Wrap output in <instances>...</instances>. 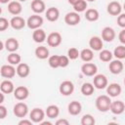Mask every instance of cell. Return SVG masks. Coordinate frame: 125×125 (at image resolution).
I'll use <instances>...</instances> for the list:
<instances>
[{
  "mask_svg": "<svg viewBox=\"0 0 125 125\" xmlns=\"http://www.w3.org/2000/svg\"><path fill=\"white\" fill-rule=\"evenodd\" d=\"M110 98L106 95H101L96 99V107L102 112H106L110 107Z\"/></svg>",
  "mask_w": 125,
  "mask_h": 125,
  "instance_id": "obj_1",
  "label": "cell"
},
{
  "mask_svg": "<svg viewBox=\"0 0 125 125\" xmlns=\"http://www.w3.org/2000/svg\"><path fill=\"white\" fill-rule=\"evenodd\" d=\"M26 24L30 29H37L43 24V18L39 15H32L27 19Z\"/></svg>",
  "mask_w": 125,
  "mask_h": 125,
  "instance_id": "obj_2",
  "label": "cell"
},
{
  "mask_svg": "<svg viewBox=\"0 0 125 125\" xmlns=\"http://www.w3.org/2000/svg\"><path fill=\"white\" fill-rule=\"evenodd\" d=\"M13 111H14V114L17 116V117H20V118H23L27 112H28V107L27 105L24 104V103H18L14 105V108H13Z\"/></svg>",
  "mask_w": 125,
  "mask_h": 125,
  "instance_id": "obj_3",
  "label": "cell"
},
{
  "mask_svg": "<svg viewBox=\"0 0 125 125\" xmlns=\"http://www.w3.org/2000/svg\"><path fill=\"white\" fill-rule=\"evenodd\" d=\"M45 113L43 111V109L39 108V107H35L33 108L31 111H30V114H29V117L30 119L32 120V122L34 123H41L45 117Z\"/></svg>",
  "mask_w": 125,
  "mask_h": 125,
  "instance_id": "obj_4",
  "label": "cell"
},
{
  "mask_svg": "<svg viewBox=\"0 0 125 125\" xmlns=\"http://www.w3.org/2000/svg\"><path fill=\"white\" fill-rule=\"evenodd\" d=\"M17 69L13 66V64H4L1 66L0 74L4 78H13L16 75Z\"/></svg>",
  "mask_w": 125,
  "mask_h": 125,
  "instance_id": "obj_5",
  "label": "cell"
},
{
  "mask_svg": "<svg viewBox=\"0 0 125 125\" xmlns=\"http://www.w3.org/2000/svg\"><path fill=\"white\" fill-rule=\"evenodd\" d=\"M59 90H60V93L62 95H63V96H69L74 91V85H73V83L71 81L65 80V81H63V82L61 83Z\"/></svg>",
  "mask_w": 125,
  "mask_h": 125,
  "instance_id": "obj_6",
  "label": "cell"
},
{
  "mask_svg": "<svg viewBox=\"0 0 125 125\" xmlns=\"http://www.w3.org/2000/svg\"><path fill=\"white\" fill-rule=\"evenodd\" d=\"M81 71L84 75L86 76H93L97 73L98 71V67L95 63H92V62H86L84 63L82 66H81Z\"/></svg>",
  "mask_w": 125,
  "mask_h": 125,
  "instance_id": "obj_7",
  "label": "cell"
},
{
  "mask_svg": "<svg viewBox=\"0 0 125 125\" xmlns=\"http://www.w3.org/2000/svg\"><path fill=\"white\" fill-rule=\"evenodd\" d=\"M47 43L50 47H58L62 43V35L59 32H52L47 37Z\"/></svg>",
  "mask_w": 125,
  "mask_h": 125,
  "instance_id": "obj_8",
  "label": "cell"
},
{
  "mask_svg": "<svg viewBox=\"0 0 125 125\" xmlns=\"http://www.w3.org/2000/svg\"><path fill=\"white\" fill-rule=\"evenodd\" d=\"M64 21L68 25H76L80 21V16L77 12H70L64 16Z\"/></svg>",
  "mask_w": 125,
  "mask_h": 125,
  "instance_id": "obj_9",
  "label": "cell"
},
{
  "mask_svg": "<svg viewBox=\"0 0 125 125\" xmlns=\"http://www.w3.org/2000/svg\"><path fill=\"white\" fill-rule=\"evenodd\" d=\"M28 95H29V91H28V89H27L26 87H24V86H19V87H17V88L15 89V91H14V96H15V98H16L17 100H19V101H23V100H25V99L28 97Z\"/></svg>",
  "mask_w": 125,
  "mask_h": 125,
  "instance_id": "obj_10",
  "label": "cell"
},
{
  "mask_svg": "<svg viewBox=\"0 0 125 125\" xmlns=\"http://www.w3.org/2000/svg\"><path fill=\"white\" fill-rule=\"evenodd\" d=\"M123 67H124V64L122 62H120V60L112 61L109 62V65H108V68L112 74H119L123 70Z\"/></svg>",
  "mask_w": 125,
  "mask_h": 125,
  "instance_id": "obj_11",
  "label": "cell"
},
{
  "mask_svg": "<svg viewBox=\"0 0 125 125\" xmlns=\"http://www.w3.org/2000/svg\"><path fill=\"white\" fill-rule=\"evenodd\" d=\"M94 86L97 89H104L107 86V78L104 74H98L94 77Z\"/></svg>",
  "mask_w": 125,
  "mask_h": 125,
  "instance_id": "obj_12",
  "label": "cell"
},
{
  "mask_svg": "<svg viewBox=\"0 0 125 125\" xmlns=\"http://www.w3.org/2000/svg\"><path fill=\"white\" fill-rule=\"evenodd\" d=\"M109 109L114 114H121L125 110V104L122 101H114L111 102Z\"/></svg>",
  "mask_w": 125,
  "mask_h": 125,
  "instance_id": "obj_13",
  "label": "cell"
},
{
  "mask_svg": "<svg viewBox=\"0 0 125 125\" xmlns=\"http://www.w3.org/2000/svg\"><path fill=\"white\" fill-rule=\"evenodd\" d=\"M122 10V7L119 2L117 1H112L107 5V13L111 16H118L120 15Z\"/></svg>",
  "mask_w": 125,
  "mask_h": 125,
  "instance_id": "obj_14",
  "label": "cell"
},
{
  "mask_svg": "<svg viewBox=\"0 0 125 125\" xmlns=\"http://www.w3.org/2000/svg\"><path fill=\"white\" fill-rule=\"evenodd\" d=\"M8 11H9L10 14L18 16L22 11L21 4L20 3V1H11L9 3V5H8Z\"/></svg>",
  "mask_w": 125,
  "mask_h": 125,
  "instance_id": "obj_15",
  "label": "cell"
},
{
  "mask_svg": "<svg viewBox=\"0 0 125 125\" xmlns=\"http://www.w3.org/2000/svg\"><path fill=\"white\" fill-rule=\"evenodd\" d=\"M115 38V31L113 28L106 26L102 30V39L106 42H111Z\"/></svg>",
  "mask_w": 125,
  "mask_h": 125,
  "instance_id": "obj_16",
  "label": "cell"
},
{
  "mask_svg": "<svg viewBox=\"0 0 125 125\" xmlns=\"http://www.w3.org/2000/svg\"><path fill=\"white\" fill-rule=\"evenodd\" d=\"M121 86L117 83H111L106 87V93L109 97H117L121 94Z\"/></svg>",
  "mask_w": 125,
  "mask_h": 125,
  "instance_id": "obj_17",
  "label": "cell"
},
{
  "mask_svg": "<svg viewBox=\"0 0 125 125\" xmlns=\"http://www.w3.org/2000/svg\"><path fill=\"white\" fill-rule=\"evenodd\" d=\"M67 109H68V112L69 114L71 115H77L81 112L82 110V105L79 102L77 101H72L69 103L68 106H67Z\"/></svg>",
  "mask_w": 125,
  "mask_h": 125,
  "instance_id": "obj_18",
  "label": "cell"
},
{
  "mask_svg": "<svg viewBox=\"0 0 125 125\" xmlns=\"http://www.w3.org/2000/svg\"><path fill=\"white\" fill-rule=\"evenodd\" d=\"M10 24H11V26L14 29H21V28L24 27V25L26 24V22L23 20V18L19 17V16H16V17L12 18V20L10 21Z\"/></svg>",
  "mask_w": 125,
  "mask_h": 125,
  "instance_id": "obj_19",
  "label": "cell"
},
{
  "mask_svg": "<svg viewBox=\"0 0 125 125\" xmlns=\"http://www.w3.org/2000/svg\"><path fill=\"white\" fill-rule=\"evenodd\" d=\"M29 72H30V68H29V65L27 63H24V62H21V63H19L18 64V67H17V74L21 77V78H24L26 76L29 75Z\"/></svg>",
  "mask_w": 125,
  "mask_h": 125,
  "instance_id": "obj_20",
  "label": "cell"
},
{
  "mask_svg": "<svg viewBox=\"0 0 125 125\" xmlns=\"http://www.w3.org/2000/svg\"><path fill=\"white\" fill-rule=\"evenodd\" d=\"M89 46L94 51H101L103 48V40L98 36H93L89 41Z\"/></svg>",
  "mask_w": 125,
  "mask_h": 125,
  "instance_id": "obj_21",
  "label": "cell"
},
{
  "mask_svg": "<svg viewBox=\"0 0 125 125\" xmlns=\"http://www.w3.org/2000/svg\"><path fill=\"white\" fill-rule=\"evenodd\" d=\"M60 17V11L55 8V7H51L49 9H47L46 11V18L49 21H56Z\"/></svg>",
  "mask_w": 125,
  "mask_h": 125,
  "instance_id": "obj_22",
  "label": "cell"
},
{
  "mask_svg": "<svg viewBox=\"0 0 125 125\" xmlns=\"http://www.w3.org/2000/svg\"><path fill=\"white\" fill-rule=\"evenodd\" d=\"M45 3L42 0H33L31 2V9L36 14H41L45 11Z\"/></svg>",
  "mask_w": 125,
  "mask_h": 125,
  "instance_id": "obj_23",
  "label": "cell"
},
{
  "mask_svg": "<svg viewBox=\"0 0 125 125\" xmlns=\"http://www.w3.org/2000/svg\"><path fill=\"white\" fill-rule=\"evenodd\" d=\"M32 39L36 42V43H42L45 41L46 39V33L43 29H40V28H37V29H34L33 33H32Z\"/></svg>",
  "mask_w": 125,
  "mask_h": 125,
  "instance_id": "obj_24",
  "label": "cell"
},
{
  "mask_svg": "<svg viewBox=\"0 0 125 125\" xmlns=\"http://www.w3.org/2000/svg\"><path fill=\"white\" fill-rule=\"evenodd\" d=\"M0 90L4 94H10L15 91V87L13 82H11L10 80H4L0 84Z\"/></svg>",
  "mask_w": 125,
  "mask_h": 125,
  "instance_id": "obj_25",
  "label": "cell"
},
{
  "mask_svg": "<svg viewBox=\"0 0 125 125\" xmlns=\"http://www.w3.org/2000/svg\"><path fill=\"white\" fill-rule=\"evenodd\" d=\"M5 48H6L7 51H9L11 53L17 51L18 48H19L18 40L16 38H9V39H7L6 42H5Z\"/></svg>",
  "mask_w": 125,
  "mask_h": 125,
  "instance_id": "obj_26",
  "label": "cell"
},
{
  "mask_svg": "<svg viewBox=\"0 0 125 125\" xmlns=\"http://www.w3.org/2000/svg\"><path fill=\"white\" fill-rule=\"evenodd\" d=\"M35 56L40 60H45L49 57V50L45 46H39L35 49Z\"/></svg>",
  "mask_w": 125,
  "mask_h": 125,
  "instance_id": "obj_27",
  "label": "cell"
},
{
  "mask_svg": "<svg viewBox=\"0 0 125 125\" xmlns=\"http://www.w3.org/2000/svg\"><path fill=\"white\" fill-rule=\"evenodd\" d=\"M80 58L82 61L88 62H91L94 58V53H93V50L92 49H83L81 52H80Z\"/></svg>",
  "mask_w": 125,
  "mask_h": 125,
  "instance_id": "obj_28",
  "label": "cell"
},
{
  "mask_svg": "<svg viewBox=\"0 0 125 125\" xmlns=\"http://www.w3.org/2000/svg\"><path fill=\"white\" fill-rule=\"evenodd\" d=\"M60 114V109L57 105L55 104H51L47 107L46 109V115L49 117V118H56L58 117Z\"/></svg>",
  "mask_w": 125,
  "mask_h": 125,
  "instance_id": "obj_29",
  "label": "cell"
},
{
  "mask_svg": "<svg viewBox=\"0 0 125 125\" xmlns=\"http://www.w3.org/2000/svg\"><path fill=\"white\" fill-rule=\"evenodd\" d=\"M85 18L89 21H96L99 19V12L96 9H88L85 13Z\"/></svg>",
  "mask_w": 125,
  "mask_h": 125,
  "instance_id": "obj_30",
  "label": "cell"
},
{
  "mask_svg": "<svg viewBox=\"0 0 125 125\" xmlns=\"http://www.w3.org/2000/svg\"><path fill=\"white\" fill-rule=\"evenodd\" d=\"M94 85L91 83H84L81 86V93L84 96H91L94 93Z\"/></svg>",
  "mask_w": 125,
  "mask_h": 125,
  "instance_id": "obj_31",
  "label": "cell"
},
{
  "mask_svg": "<svg viewBox=\"0 0 125 125\" xmlns=\"http://www.w3.org/2000/svg\"><path fill=\"white\" fill-rule=\"evenodd\" d=\"M7 61H8V62H9L10 64H13V65L19 64V63H21V56H20L19 54L13 52V53H11L10 55H8Z\"/></svg>",
  "mask_w": 125,
  "mask_h": 125,
  "instance_id": "obj_32",
  "label": "cell"
},
{
  "mask_svg": "<svg viewBox=\"0 0 125 125\" xmlns=\"http://www.w3.org/2000/svg\"><path fill=\"white\" fill-rule=\"evenodd\" d=\"M113 55H114V57H115L116 59H118V60L125 59V46H123V45L117 46V47L114 49Z\"/></svg>",
  "mask_w": 125,
  "mask_h": 125,
  "instance_id": "obj_33",
  "label": "cell"
},
{
  "mask_svg": "<svg viewBox=\"0 0 125 125\" xmlns=\"http://www.w3.org/2000/svg\"><path fill=\"white\" fill-rule=\"evenodd\" d=\"M60 59H61V56H58V55H54V56H51L48 60V62H49V65L53 68H58V67H61L60 66Z\"/></svg>",
  "mask_w": 125,
  "mask_h": 125,
  "instance_id": "obj_34",
  "label": "cell"
},
{
  "mask_svg": "<svg viewBox=\"0 0 125 125\" xmlns=\"http://www.w3.org/2000/svg\"><path fill=\"white\" fill-rule=\"evenodd\" d=\"M86 8H87V2L85 0H79L77 3H75L73 5V9L77 13H80V12L85 11Z\"/></svg>",
  "mask_w": 125,
  "mask_h": 125,
  "instance_id": "obj_35",
  "label": "cell"
},
{
  "mask_svg": "<svg viewBox=\"0 0 125 125\" xmlns=\"http://www.w3.org/2000/svg\"><path fill=\"white\" fill-rule=\"evenodd\" d=\"M99 57H100V60L101 61L106 62H109L112 59V54L108 50H102L101 53H100V55H99Z\"/></svg>",
  "mask_w": 125,
  "mask_h": 125,
  "instance_id": "obj_36",
  "label": "cell"
},
{
  "mask_svg": "<svg viewBox=\"0 0 125 125\" xmlns=\"http://www.w3.org/2000/svg\"><path fill=\"white\" fill-rule=\"evenodd\" d=\"M95 118L91 114H85L81 118V124L82 125H94L95 124Z\"/></svg>",
  "mask_w": 125,
  "mask_h": 125,
  "instance_id": "obj_37",
  "label": "cell"
},
{
  "mask_svg": "<svg viewBox=\"0 0 125 125\" xmlns=\"http://www.w3.org/2000/svg\"><path fill=\"white\" fill-rule=\"evenodd\" d=\"M78 56H80V53L78 52V50L76 48L72 47V48L68 49V51H67V57L70 60H75V59L78 58Z\"/></svg>",
  "mask_w": 125,
  "mask_h": 125,
  "instance_id": "obj_38",
  "label": "cell"
},
{
  "mask_svg": "<svg viewBox=\"0 0 125 125\" xmlns=\"http://www.w3.org/2000/svg\"><path fill=\"white\" fill-rule=\"evenodd\" d=\"M9 25H10V22L8 21L7 19H5V18H0V31L6 30Z\"/></svg>",
  "mask_w": 125,
  "mask_h": 125,
  "instance_id": "obj_39",
  "label": "cell"
},
{
  "mask_svg": "<svg viewBox=\"0 0 125 125\" xmlns=\"http://www.w3.org/2000/svg\"><path fill=\"white\" fill-rule=\"evenodd\" d=\"M69 63V58L66 57V56H61V59H60V66L61 67H65L67 66Z\"/></svg>",
  "mask_w": 125,
  "mask_h": 125,
  "instance_id": "obj_40",
  "label": "cell"
},
{
  "mask_svg": "<svg viewBox=\"0 0 125 125\" xmlns=\"http://www.w3.org/2000/svg\"><path fill=\"white\" fill-rule=\"evenodd\" d=\"M117 23L120 27H125V14H120L117 18Z\"/></svg>",
  "mask_w": 125,
  "mask_h": 125,
  "instance_id": "obj_41",
  "label": "cell"
},
{
  "mask_svg": "<svg viewBox=\"0 0 125 125\" xmlns=\"http://www.w3.org/2000/svg\"><path fill=\"white\" fill-rule=\"evenodd\" d=\"M7 115V108L4 105H0V119H4Z\"/></svg>",
  "mask_w": 125,
  "mask_h": 125,
  "instance_id": "obj_42",
  "label": "cell"
},
{
  "mask_svg": "<svg viewBox=\"0 0 125 125\" xmlns=\"http://www.w3.org/2000/svg\"><path fill=\"white\" fill-rule=\"evenodd\" d=\"M118 39H119V41H120L122 44L125 45V29H123V30H121V31L119 32Z\"/></svg>",
  "mask_w": 125,
  "mask_h": 125,
  "instance_id": "obj_43",
  "label": "cell"
},
{
  "mask_svg": "<svg viewBox=\"0 0 125 125\" xmlns=\"http://www.w3.org/2000/svg\"><path fill=\"white\" fill-rule=\"evenodd\" d=\"M69 122L66 119H59L58 121H56V125H68Z\"/></svg>",
  "mask_w": 125,
  "mask_h": 125,
  "instance_id": "obj_44",
  "label": "cell"
},
{
  "mask_svg": "<svg viewBox=\"0 0 125 125\" xmlns=\"http://www.w3.org/2000/svg\"><path fill=\"white\" fill-rule=\"evenodd\" d=\"M24 124H26V125H31L32 124V120L30 119V120H25V119H23V120H21L20 122H19V125H24Z\"/></svg>",
  "mask_w": 125,
  "mask_h": 125,
  "instance_id": "obj_45",
  "label": "cell"
},
{
  "mask_svg": "<svg viewBox=\"0 0 125 125\" xmlns=\"http://www.w3.org/2000/svg\"><path fill=\"white\" fill-rule=\"evenodd\" d=\"M67 1H68V3H69V4L74 5V4H75V3H77L79 0H67Z\"/></svg>",
  "mask_w": 125,
  "mask_h": 125,
  "instance_id": "obj_46",
  "label": "cell"
},
{
  "mask_svg": "<svg viewBox=\"0 0 125 125\" xmlns=\"http://www.w3.org/2000/svg\"><path fill=\"white\" fill-rule=\"evenodd\" d=\"M0 96H1V100H0V104H2V103L4 102V93L2 92V93L0 94Z\"/></svg>",
  "mask_w": 125,
  "mask_h": 125,
  "instance_id": "obj_47",
  "label": "cell"
},
{
  "mask_svg": "<svg viewBox=\"0 0 125 125\" xmlns=\"http://www.w3.org/2000/svg\"><path fill=\"white\" fill-rule=\"evenodd\" d=\"M41 124H42V125H52V123H51V122H49V121H44V122H41Z\"/></svg>",
  "mask_w": 125,
  "mask_h": 125,
  "instance_id": "obj_48",
  "label": "cell"
},
{
  "mask_svg": "<svg viewBox=\"0 0 125 125\" xmlns=\"http://www.w3.org/2000/svg\"><path fill=\"white\" fill-rule=\"evenodd\" d=\"M10 0H0V2L2 3V4H5V3H8Z\"/></svg>",
  "mask_w": 125,
  "mask_h": 125,
  "instance_id": "obj_49",
  "label": "cell"
},
{
  "mask_svg": "<svg viewBox=\"0 0 125 125\" xmlns=\"http://www.w3.org/2000/svg\"><path fill=\"white\" fill-rule=\"evenodd\" d=\"M3 49V42H0V50Z\"/></svg>",
  "mask_w": 125,
  "mask_h": 125,
  "instance_id": "obj_50",
  "label": "cell"
},
{
  "mask_svg": "<svg viewBox=\"0 0 125 125\" xmlns=\"http://www.w3.org/2000/svg\"><path fill=\"white\" fill-rule=\"evenodd\" d=\"M20 2H24V1H26V0H19Z\"/></svg>",
  "mask_w": 125,
  "mask_h": 125,
  "instance_id": "obj_51",
  "label": "cell"
},
{
  "mask_svg": "<svg viewBox=\"0 0 125 125\" xmlns=\"http://www.w3.org/2000/svg\"><path fill=\"white\" fill-rule=\"evenodd\" d=\"M86 1H90V2H93V1H95V0H86Z\"/></svg>",
  "mask_w": 125,
  "mask_h": 125,
  "instance_id": "obj_52",
  "label": "cell"
},
{
  "mask_svg": "<svg viewBox=\"0 0 125 125\" xmlns=\"http://www.w3.org/2000/svg\"><path fill=\"white\" fill-rule=\"evenodd\" d=\"M123 9L125 10V3H124V5H123Z\"/></svg>",
  "mask_w": 125,
  "mask_h": 125,
  "instance_id": "obj_53",
  "label": "cell"
},
{
  "mask_svg": "<svg viewBox=\"0 0 125 125\" xmlns=\"http://www.w3.org/2000/svg\"><path fill=\"white\" fill-rule=\"evenodd\" d=\"M124 85H125V78H124Z\"/></svg>",
  "mask_w": 125,
  "mask_h": 125,
  "instance_id": "obj_54",
  "label": "cell"
}]
</instances>
